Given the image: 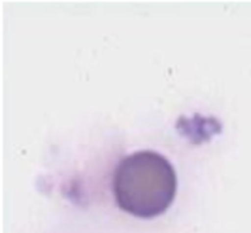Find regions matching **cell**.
<instances>
[{
    "label": "cell",
    "instance_id": "1",
    "mask_svg": "<svg viewBox=\"0 0 251 233\" xmlns=\"http://www.w3.org/2000/svg\"><path fill=\"white\" fill-rule=\"evenodd\" d=\"M176 173L171 162L154 151L126 156L117 167L113 191L118 206L140 218L168 210L176 194Z\"/></svg>",
    "mask_w": 251,
    "mask_h": 233
}]
</instances>
